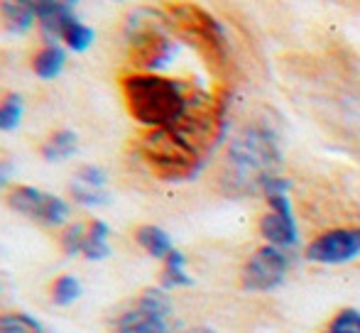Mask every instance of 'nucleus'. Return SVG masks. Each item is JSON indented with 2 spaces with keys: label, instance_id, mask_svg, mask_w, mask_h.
Returning a JSON list of instances; mask_svg holds the SVG:
<instances>
[{
  "label": "nucleus",
  "instance_id": "f257e3e1",
  "mask_svg": "<svg viewBox=\"0 0 360 333\" xmlns=\"http://www.w3.org/2000/svg\"><path fill=\"white\" fill-rule=\"evenodd\" d=\"M226 130V100L201 93L184 120L169 128L147 130L138 140V152L152 174L165 181H189L204 169L209 155Z\"/></svg>",
  "mask_w": 360,
  "mask_h": 333
},
{
  "label": "nucleus",
  "instance_id": "f03ea898",
  "mask_svg": "<svg viewBox=\"0 0 360 333\" xmlns=\"http://www.w3.org/2000/svg\"><path fill=\"white\" fill-rule=\"evenodd\" d=\"M128 113L147 130L169 128L186 118L204 91L162 74L133 72L120 79Z\"/></svg>",
  "mask_w": 360,
  "mask_h": 333
},
{
  "label": "nucleus",
  "instance_id": "7ed1b4c3",
  "mask_svg": "<svg viewBox=\"0 0 360 333\" xmlns=\"http://www.w3.org/2000/svg\"><path fill=\"white\" fill-rule=\"evenodd\" d=\"M282 155L272 130L250 125L231 143L223 169V184L231 194H262L265 184L280 176Z\"/></svg>",
  "mask_w": 360,
  "mask_h": 333
},
{
  "label": "nucleus",
  "instance_id": "20e7f679",
  "mask_svg": "<svg viewBox=\"0 0 360 333\" xmlns=\"http://www.w3.org/2000/svg\"><path fill=\"white\" fill-rule=\"evenodd\" d=\"M165 13L138 10L128 20V52L138 72L157 74L167 69L176 57V42L172 37Z\"/></svg>",
  "mask_w": 360,
  "mask_h": 333
},
{
  "label": "nucleus",
  "instance_id": "39448f33",
  "mask_svg": "<svg viewBox=\"0 0 360 333\" xmlns=\"http://www.w3.org/2000/svg\"><path fill=\"white\" fill-rule=\"evenodd\" d=\"M167 25L174 34H179L186 44L196 49L209 62V67H226L228 42L223 27L211 13L191 3H172L165 10Z\"/></svg>",
  "mask_w": 360,
  "mask_h": 333
},
{
  "label": "nucleus",
  "instance_id": "423d86ee",
  "mask_svg": "<svg viewBox=\"0 0 360 333\" xmlns=\"http://www.w3.org/2000/svg\"><path fill=\"white\" fill-rule=\"evenodd\" d=\"M172 314L174 306L165 287H150L110 326L115 333H174Z\"/></svg>",
  "mask_w": 360,
  "mask_h": 333
},
{
  "label": "nucleus",
  "instance_id": "0eeeda50",
  "mask_svg": "<svg viewBox=\"0 0 360 333\" xmlns=\"http://www.w3.org/2000/svg\"><path fill=\"white\" fill-rule=\"evenodd\" d=\"M289 252L275 245H260L250 257L245 260L240 270V285L243 289L255 292V294H267V292L280 289L287 282L289 275Z\"/></svg>",
  "mask_w": 360,
  "mask_h": 333
},
{
  "label": "nucleus",
  "instance_id": "6e6552de",
  "mask_svg": "<svg viewBox=\"0 0 360 333\" xmlns=\"http://www.w3.org/2000/svg\"><path fill=\"white\" fill-rule=\"evenodd\" d=\"M8 206L13 211H18L20 216L34 221L39 226H47V228H59L69 221V204L62 196L47 194L42 189H34V186H15L8 194Z\"/></svg>",
  "mask_w": 360,
  "mask_h": 333
},
{
  "label": "nucleus",
  "instance_id": "1a4fd4ad",
  "mask_svg": "<svg viewBox=\"0 0 360 333\" xmlns=\"http://www.w3.org/2000/svg\"><path fill=\"white\" fill-rule=\"evenodd\" d=\"M360 257V228H331L316 235L304 248V260L311 265L338 267Z\"/></svg>",
  "mask_w": 360,
  "mask_h": 333
},
{
  "label": "nucleus",
  "instance_id": "9d476101",
  "mask_svg": "<svg viewBox=\"0 0 360 333\" xmlns=\"http://www.w3.org/2000/svg\"><path fill=\"white\" fill-rule=\"evenodd\" d=\"M265 199L270 211L260 218V235L267 240V245L289 252L299 245V226L294 218L292 201H289L287 191H272Z\"/></svg>",
  "mask_w": 360,
  "mask_h": 333
},
{
  "label": "nucleus",
  "instance_id": "9b49d317",
  "mask_svg": "<svg viewBox=\"0 0 360 333\" xmlns=\"http://www.w3.org/2000/svg\"><path fill=\"white\" fill-rule=\"evenodd\" d=\"M79 0H34L37 5V25L47 44H59L67 25L76 20L74 5Z\"/></svg>",
  "mask_w": 360,
  "mask_h": 333
},
{
  "label": "nucleus",
  "instance_id": "f8f14e48",
  "mask_svg": "<svg viewBox=\"0 0 360 333\" xmlns=\"http://www.w3.org/2000/svg\"><path fill=\"white\" fill-rule=\"evenodd\" d=\"M0 18H3L5 30L25 34L37 22V5L34 0H0Z\"/></svg>",
  "mask_w": 360,
  "mask_h": 333
},
{
  "label": "nucleus",
  "instance_id": "ddd939ff",
  "mask_svg": "<svg viewBox=\"0 0 360 333\" xmlns=\"http://www.w3.org/2000/svg\"><path fill=\"white\" fill-rule=\"evenodd\" d=\"M110 228L105 221L94 218L89 226H86V235H84V248H81V255L91 262H101L110 255V243H108Z\"/></svg>",
  "mask_w": 360,
  "mask_h": 333
},
{
  "label": "nucleus",
  "instance_id": "4468645a",
  "mask_svg": "<svg viewBox=\"0 0 360 333\" xmlns=\"http://www.w3.org/2000/svg\"><path fill=\"white\" fill-rule=\"evenodd\" d=\"M64 64H67V49L62 44H44L32 57V72L34 77L49 81V79H57L62 74Z\"/></svg>",
  "mask_w": 360,
  "mask_h": 333
},
{
  "label": "nucleus",
  "instance_id": "2eb2a0df",
  "mask_svg": "<svg viewBox=\"0 0 360 333\" xmlns=\"http://www.w3.org/2000/svg\"><path fill=\"white\" fill-rule=\"evenodd\" d=\"M162 287L165 289H184V287H194V277L186 270V255L181 250H172L169 255L162 260Z\"/></svg>",
  "mask_w": 360,
  "mask_h": 333
},
{
  "label": "nucleus",
  "instance_id": "dca6fc26",
  "mask_svg": "<svg viewBox=\"0 0 360 333\" xmlns=\"http://www.w3.org/2000/svg\"><path fill=\"white\" fill-rule=\"evenodd\" d=\"M135 240L143 248L147 255L155 257V260H165L172 250H174V243H172V235L167 233L160 226H140L138 233H135Z\"/></svg>",
  "mask_w": 360,
  "mask_h": 333
},
{
  "label": "nucleus",
  "instance_id": "f3484780",
  "mask_svg": "<svg viewBox=\"0 0 360 333\" xmlns=\"http://www.w3.org/2000/svg\"><path fill=\"white\" fill-rule=\"evenodd\" d=\"M76 148H79V138H76L74 130H57L44 140L42 157L47 162H64L76 152Z\"/></svg>",
  "mask_w": 360,
  "mask_h": 333
},
{
  "label": "nucleus",
  "instance_id": "a211bd4d",
  "mask_svg": "<svg viewBox=\"0 0 360 333\" xmlns=\"http://www.w3.org/2000/svg\"><path fill=\"white\" fill-rule=\"evenodd\" d=\"M94 39H96L94 27H89L86 22H81L79 18L72 20L62 34V44L69 49V52H76V54H84L86 49L94 44Z\"/></svg>",
  "mask_w": 360,
  "mask_h": 333
},
{
  "label": "nucleus",
  "instance_id": "6ab92c4d",
  "mask_svg": "<svg viewBox=\"0 0 360 333\" xmlns=\"http://www.w3.org/2000/svg\"><path fill=\"white\" fill-rule=\"evenodd\" d=\"M0 333H47L34 316L25 311H5L0 314Z\"/></svg>",
  "mask_w": 360,
  "mask_h": 333
},
{
  "label": "nucleus",
  "instance_id": "aec40b11",
  "mask_svg": "<svg viewBox=\"0 0 360 333\" xmlns=\"http://www.w3.org/2000/svg\"><path fill=\"white\" fill-rule=\"evenodd\" d=\"M25 113V103L18 93H8L0 100V133H13Z\"/></svg>",
  "mask_w": 360,
  "mask_h": 333
},
{
  "label": "nucleus",
  "instance_id": "412c9836",
  "mask_svg": "<svg viewBox=\"0 0 360 333\" xmlns=\"http://www.w3.org/2000/svg\"><path fill=\"white\" fill-rule=\"evenodd\" d=\"M81 296V282L74 275H62L54 280L52 285V301L59 306H69L74 304Z\"/></svg>",
  "mask_w": 360,
  "mask_h": 333
},
{
  "label": "nucleus",
  "instance_id": "4be33fe9",
  "mask_svg": "<svg viewBox=\"0 0 360 333\" xmlns=\"http://www.w3.org/2000/svg\"><path fill=\"white\" fill-rule=\"evenodd\" d=\"M323 333H360V309L346 306V309L336 311Z\"/></svg>",
  "mask_w": 360,
  "mask_h": 333
},
{
  "label": "nucleus",
  "instance_id": "5701e85b",
  "mask_svg": "<svg viewBox=\"0 0 360 333\" xmlns=\"http://www.w3.org/2000/svg\"><path fill=\"white\" fill-rule=\"evenodd\" d=\"M69 194H72V199L76 204L81 206H103L110 201L108 191L105 189H94V186H86L81 184V181L72 179V186H69Z\"/></svg>",
  "mask_w": 360,
  "mask_h": 333
},
{
  "label": "nucleus",
  "instance_id": "b1692460",
  "mask_svg": "<svg viewBox=\"0 0 360 333\" xmlns=\"http://www.w3.org/2000/svg\"><path fill=\"white\" fill-rule=\"evenodd\" d=\"M84 235H86V226H81V223H72V226H67L64 228V233H62V250L67 252L69 257H74V255H81V248H84Z\"/></svg>",
  "mask_w": 360,
  "mask_h": 333
},
{
  "label": "nucleus",
  "instance_id": "393cba45",
  "mask_svg": "<svg viewBox=\"0 0 360 333\" xmlns=\"http://www.w3.org/2000/svg\"><path fill=\"white\" fill-rule=\"evenodd\" d=\"M74 179L81 181V184H86V186H94V189H105V181H108V176H105V171L101 169V166L86 164V166H81V169L76 171Z\"/></svg>",
  "mask_w": 360,
  "mask_h": 333
},
{
  "label": "nucleus",
  "instance_id": "a878e982",
  "mask_svg": "<svg viewBox=\"0 0 360 333\" xmlns=\"http://www.w3.org/2000/svg\"><path fill=\"white\" fill-rule=\"evenodd\" d=\"M181 333H218L216 329H211V326H194V329H186Z\"/></svg>",
  "mask_w": 360,
  "mask_h": 333
}]
</instances>
